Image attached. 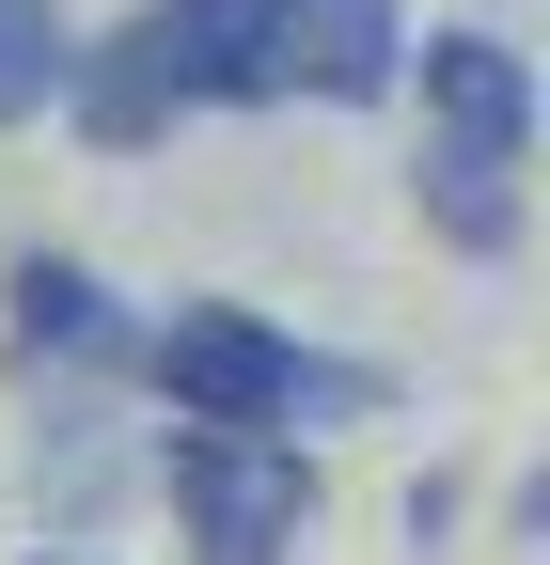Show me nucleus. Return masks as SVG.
I'll use <instances>...</instances> for the list:
<instances>
[{
  "label": "nucleus",
  "mask_w": 550,
  "mask_h": 565,
  "mask_svg": "<svg viewBox=\"0 0 550 565\" xmlns=\"http://www.w3.org/2000/svg\"><path fill=\"white\" fill-rule=\"evenodd\" d=\"M393 0H142L110 47L63 63V95H80L95 141H158L173 110L204 95H330V110H362L393 95Z\"/></svg>",
  "instance_id": "f257e3e1"
},
{
  "label": "nucleus",
  "mask_w": 550,
  "mask_h": 565,
  "mask_svg": "<svg viewBox=\"0 0 550 565\" xmlns=\"http://www.w3.org/2000/svg\"><path fill=\"white\" fill-rule=\"evenodd\" d=\"M519 158H535V63L488 32H425V221L456 252H519Z\"/></svg>",
  "instance_id": "f03ea898"
},
{
  "label": "nucleus",
  "mask_w": 550,
  "mask_h": 565,
  "mask_svg": "<svg viewBox=\"0 0 550 565\" xmlns=\"http://www.w3.org/2000/svg\"><path fill=\"white\" fill-rule=\"evenodd\" d=\"M158 393L189 424H299V408H378L362 362H315V345H284L267 315H221V299H189L158 330Z\"/></svg>",
  "instance_id": "7ed1b4c3"
},
{
  "label": "nucleus",
  "mask_w": 550,
  "mask_h": 565,
  "mask_svg": "<svg viewBox=\"0 0 550 565\" xmlns=\"http://www.w3.org/2000/svg\"><path fill=\"white\" fill-rule=\"evenodd\" d=\"M173 503H189L204 565H284L299 519H315V471H299V440H267V424H189L173 408Z\"/></svg>",
  "instance_id": "20e7f679"
},
{
  "label": "nucleus",
  "mask_w": 550,
  "mask_h": 565,
  "mask_svg": "<svg viewBox=\"0 0 550 565\" xmlns=\"http://www.w3.org/2000/svg\"><path fill=\"white\" fill-rule=\"evenodd\" d=\"M0 299H17V345H95V330H110V315H95V267H63V252H32Z\"/></svg>",
  "instance_id": "39448f33"
},
{
  "label": "nucleus",
  "mask_w": 550,
  "mask_h": 565,
  "mask_svg": "<svg viewBox=\"0 0 550 565\" xmlns=\"http://www.w3.org/2000/svg\"><path fill=\"white\" fill-rule=\"evenodd\" d=\"M63 63H80V47H63L32 0H0V126H17V110H47V95H63Z\"/></svg>",
  "instance_id": "423d86ee"
}]
</instances>
